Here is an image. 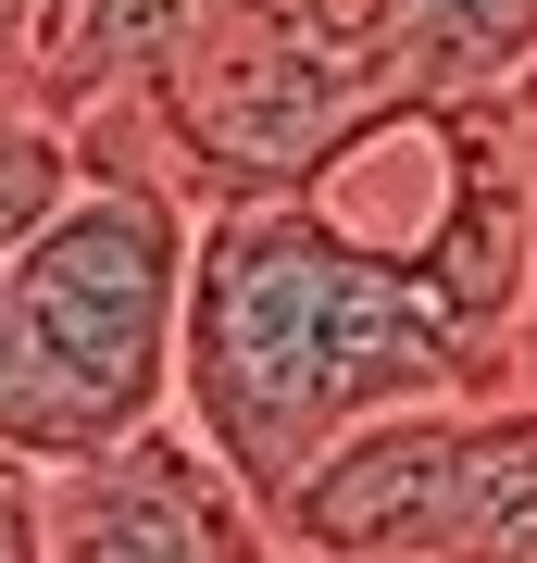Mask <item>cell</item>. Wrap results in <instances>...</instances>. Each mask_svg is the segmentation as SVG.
Segmentation results:
<instances>
[{"mask_svg": "<svg viewBox=\"0 0 537 563\" xmlns=\"http://www.w3.org/2000/svg\"><path fill=\"white\" fill-rule=\"evenodd\" d=\"M500 363L425 301L400 263L338 239L300 188L213 201L188 239V325H176V426L288 526L300 476L376 413L413 401H500Z\"/></svg>", "mask_w": 537, "mask_h": 563, "instance_id": "cell-1", "label": "cell"}, {"mask_svg": "<svg viewBox=\"0 0 537 563\" xmlns=\"http://www.w3.org/2000/svg\"><path fill=\"white\" fill-rule=\"evenodd\" d=\"M188 239L200 201L176 176H76V201L0 263V313H13V363L51 463H88L176 413Z\"/></svg>", "mask_w": 537, "mask_h": 563, "instance_id": "cell-2", "label": "cell"}, {"mask_svg": "<svg viewBox=\"0 0 537 563\" xmlns=\"http://www.w3.org/2000/svg\"><path fill=\"white\" fill-rule=\"evenodd\" d=\"M276 539L338 563H537V388L350 426Z\"/></svg>", "mask_w": 537, "mask_h": 563, "instance_id": "cell-3", "label": "cell"}, {"mask_svg": "<svg viewBox=\"0 0 537 563\" xmlns=\"http://www.w3.org/2000/svg\"><path fill=\"white\" fill-rule=\"evenodd\" d=\"M51 563H288V539L163 413L88 463H51Z\"/></svg>", "mask_w": 537, "mask_h": 563, "instance_id": "cell-4", "label": "cell"}, {"mask_svg": "<svg viewBox=\"0 0 537 563\" xmlns=\"http://www.w3.org/2000/svg\"><path fill=\"white\" fill-rule=\"evenodd\" d=\"M63 201H76V125L38 113L25 88H0V263L38 239Z\"/></svg>", "mask_w": 537, "mask_h": 563, "instance_id": "cell-5", "label": "cell"}, {"mask_svg": "<svg viewBox=\"0 0 537 563\" xmlns=\"http://www.w3.org/2000/svg\"><path fill=\"white\" fill-rule=\"evenodd\" d=\"M0 563H51V463L0 451Z\"/></svg>", "mask_w": 537, "mask_h": 563, "instance_id": "cell-6", "label": "cell"}, {"mask_svg": "<svg viewBox=\"0 0 537 563\" xmlns=\"http://www.w3.org/2000/svg\"><path fill=\"white\" fill-rule=\"evenodd\" d=\"M513 113H525V388H537V76L513 88Z\"/></svg>", "mask_w": 537, "mask_h": 563, "instance_id": "cell-7", "label": "cell"}, {"mask_svg": "<svg viewBox=\"0 0 537 563\" xmlns=\"http://www.w3.org/2000/svg\"><path fill=\"white\" fill-rule=\"evenodd\" d=\"M0 451L51 463V451H38V401H25V363H13V313H0Z\"/></svg>", "mask_w": 537, "mask_h": 563, "instance_id": "cell-8", "label": "cell"}, {"mask_svg": "<svg viewBox=\"0 0 537 563\" xmlns=\"http://www.w3.org/2000/svg\"><path fill=\"white\" fill-rule=\"evenodd\" d=\"M25 25H38V0H0V88H25Z\"/></svg>", "mask_w": 537, "mask_h": 563, "instance_id": "cell-9", "label": "cell"}, {"mask_svg": "<svg viewBox=\"0 0 537 563\" xmlns=\"http://www.w3.org/2000/svg\"><path fill=\"white\" fill-rule=\"evenodd\" d=\"M288 563H338V551H288Z\"/></svg>", "mask_w": 537, "mask_h": 563, "instance_id": "cell-10", "label": "cell"}]
</instances>
